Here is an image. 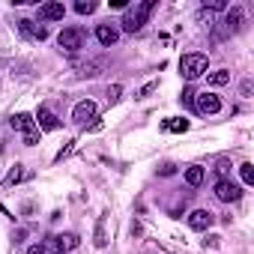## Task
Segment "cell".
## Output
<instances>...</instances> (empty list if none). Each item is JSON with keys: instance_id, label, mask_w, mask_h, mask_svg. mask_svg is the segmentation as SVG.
Listing matches in <instances>:
<instances>
[{"instance_id": "6da1fadb", "label": "cell", "mask_w": 254, "mask_h": 254, "mask_svg": "<svg viewBox=\"0 0 254 254\" xmlns=\"http://www.w3.org/2000/svg\"><path fill=\"white\" fill-rule=\"evenodd\" d=\"M209 69V57L206 54H183L180 57V75L186 81H197L200 75H206Z\"/></svg>"}, {"instance_id": "7a4b0ae2", "label": "cell", "mask_w": 254, "mask_h": 254, "mask_svg": "<svg viewBox=\"0 0 254 254\" xmlns=\"http://www.w3.org/2000/svg\"><path fill=\"white\" fill-rule=\"evenodd\" d=\"M153 0H144V3H138L135 9H129V12H126V18H123V30L126 33H138L144 24H147V15L153 12Z\"/></svg>"}, {"instance_id": "3957f363", "label": "cell", "mask_w": 254, "mask_h": 254, "mask_svg": "<svg viewBox=\"0 0 254 254\" xmlns=\"http://www.w3.org/2000/svg\"><path fill=\"white\" fill-rule=\"evenodd\" d=\"M9 123H12V129H15V132L24 135V144H27V147H33V144L39 141V129H36L33 114H15Z\"/></svg>"}, {"instance_id": "277c9868", "label": "cell", "mask_w": 254, "mask_h": 254, "mask_svg": "<svg viewBox=\"0 0 254 254\" xmlns=\"http://www.w3.org/2000/svg\"><path fill=\"white\" fill-rule=\"evenodd\" d=\"M57 45H60L63 51H69V54H78V51L84 48V33L75 30V27H66V30H60V36H57Z\"/></svg>"}, {"instance_id": "5b68a950", "label": "cell", "mask_w": 254, "mask_h": 254, "mask_svg": "<svg viewBox=\"0 0 254 254\" xmlns=\"http://www.w3.org/2000/svg\"><path fill=\"white\" fill-rule=\"evenodd\" d=\"M194 111L197 114H218L221 111V99L215 93H194Z\"/></svg>"}, {"instance_id": "8992f818", "label": "cell", "mask_w": 254, "mask_h": 254, "mask_svg": "<svg viewBox=\"0 0 254 254\" xmlns=\"http://www.w3.org/2000/svg\"><path fill=\"white\" fill-rule=\"evenodd\" d=\"M215 197L224 200V203H233V200L242 197V189H239L233 180H218V183H215Z\"/></svg>"}, {"instance_id": "52a82bcc", "label": "cell", "mask_w": 254, "mask_h": 254, "mask_svg": "<svg viewBox=\"0 0 254 254\" xmlns=\"http://www.w3.org/2000/svg\"><path fill=\"white\" fill-rule=\"evenodd\" d=\"M72 120H75L78 126H87L90 120H96V102H90V99L78 102V105H75V111H72Z\"/></svg>"}, {"instance_id": "ba28073f", "label": "cell", "mask_w": 254, "mask_h": 254, "mask_svg": "<svg viewBox=\"0 0 254 254\" xmlns=\"http://www.w3.org/2000/svg\"><path fill=\"white\" fill-rule=\"evenodd\" d=\"M66 15V6L57 3V0H51V3H42L39 6V21H60Z\"/></svg>"}, {"instance_id": "9c48e42d", "label": "cell", "mask_w": 254, "mask_h": 254, "mask_svg": "<svg viewBox=\"0 0 254 254\" xmlns=\"http://www.w3.org/2000/svg\"><path fill=\"white\" fill-rule=\"evenodd\" d=\"M33 120H36V129H42V132H54L57 126H60V120H57L48 108H39V114H36Z\"/></svg>"}, {"instance_id": "30bf717a", "label": "cell", "mask_w": 254, "mask_h": 254, "mask_svg": "<svg viewBox=\"0 0 254 254\" xmlns=\"http://www.w3.org/2000/svg\"><path fill=\"white\" fill-rule=\"evenodd\" d=\"M96 39H99L105 48H111V45H117V39H120V30H117L114 24H99V27H96Z\"/></svg>"}, {"instance_id": "8fae6325", "label": "cell", "mask_w": 254, "mask_h": 254, "mask_svg": "<svg viewBox=\"0 0 254 254\" xmlns=\"http://www.w3.org/2000/svg\"><path fill=\"white\" fill-rule=\"evenodd\" d=\"M212 221H215V215H212L209 209H194V212L189 215V224H191L194 230H206Z\"/></svg>"}, {"instance_id": "7c38bea8", "label": "cell", "mask_w": 254, "mask_h": 254, "mask_svg": "<svg viewBox=\"0 0 254 254\" xmlns=\"http://www.w3.org/2000/svg\"><path fill=\"white\" fill-rule=\"evenodd\" d=\"M242 21H245V12H242L239 6H233V9H227V15H224V30H227V33H236V30L242 27Z\"/></svg>"}, {"instance_id": "4fadbf2b", "label": "cell", "mask_w": 254, "mask_h": 254, "mask_svg": "<svg viewBox=\"0 0 254 254\" xmlns=\"http://www.w3.org/2000/svg\"><path fill=\"white\" fill-rule=\"evenodd\" d=\"M27 254H60V248H57V239L51 236V239H42V242L30 245V248H27Z\"/></svg>"}, {"instance_id": "5bb4252c", "label": "cell", "mask_w": 254, "mask_h": 254, "mask_svg": "<svg viewBox=\"0 0 254 254\" xmlns=\"http://www.w3.org/2000/svg\"><path fill=\"white\" fill-rule=\"evenodd\" d=\"M18 27H21V33L36 36L39 42H42V39H48V30H45V27H33V21H27V18H24V21H18Z\"/></svg>"}, {"instance_id": "9a60e30c", "label": "cell", "mask_w": 254, "mask_h": 254, "mask_svg": "<svg viewBox=\"0 0 254 254\" xmlns=\"http://www.w3.org/2000/svg\"><path fill=\"white\" fill-rule=\"evenodd\" d=\"M54 239H57V248H60V254H63V251H72V248H78V242H81L75 233H63V236H54Z\"/></svg>"}, {"instance_id": "2e32d148", "label": "cell", "mask_w": 254, "mask_h": 254, "mask_svg": "<svg viewBox=\"0 0 254 254\" xmlns=\"http://www.w3.org/2000/svg\"><path fill=\"white\" fill-rule=\"evenodd\" d=\"M206 78H209V84H212V87H221V84H227V81H230V72H227V69H218V72H209Z\"/></svg>"}, {"instance_id": "e0dca14e", "label": "cell", "mask_w": 254, "mask_h": 254, "mask_svg": "<svg viewBox=\"0 0 254 254\" xmlns=\"http://www.w3.org/2000/svg\"><path fill=\"white\" fill-rule=\"evenodd\" d=\"M96 0H78V3H75V12L78 15H90V12H96Z\"/></svg>"}, {"instance_id": "ac0fdd59", "label": "cell", "mask_w": 254, "mask_h": 254, "mask_svg": "<svg viewBox=\"0 0 254 254\" xmlns=\"http://www.w3.org/2000/svg\"><path fill=\"white\" fill-rule=\"evenodd\" d=\"M186 183L189 186H200L203 183V168H189L186 171Z\"/></svg>"}, {"instance_id": "d6986e66", "label": "cell", "mask_w": 254, "mask_h": 254, "mask_svg": "<svg viewBox=\"0 0 254 254\" xmlns=\"http://www.w3.org/2000/svg\"><path fill=\"white\" fill-rule=\"evenodd\" d=\"M99 69H102V63H87V66H78V75L81 78H96Z\"/></svg>"}, {"instance_id": "ffe728a7", "label": "cell", "mask_w": 254, "mask_h": 254, "mask_svg": "<svg viewBox=\"0 0 254 254\" xmlns=\"http://www.w3.org/2000/svg\"><path fill=\"white\" fill-rule=\"evenodd\" d=\"M165 129H168V132H186V129H189V120H168Z\"/></svg>"}, {"instance_id": "44dd1931", "label": "cell", "mask_w": 254, "mask_h": 254, "mask_svg": "<svg viewBox=\"0 0 254 254\" xmlns=\"http://www.w3.org/2000/svg\"><path fill=\"white\" fill-rule=\"evenodd\" d=\"M239 174H242V183H245V186H251V183H254V168H251L248 162H245V165H239Z\"/></svg>"}, {"instance_id": "7402d4cb", "label": "cell", "mask_w": 254, "mask_h": 254, "mask_svg": "<svg viewBox=\"0 0 254 254\" xmlns=\"http://www.w3.org/2000/svg\"><path fill=\"white\" fill-rule=\"evenodd\" d=\"M21 177H24V171H21V165H15V168H12V171L6 174V180H3V183H6V186H15V183H18Z\"/></svg>"}, {"instance_id": "603a6c76", "label": "cell", "mask_w": 254, "mask_h": 254, "mask_svg": "<svg viewBox=\"0 0 254 254\" xmlns=\"http://www.w3.org/2000/svg\"><path fill=\"white\" fill-rule=\"evenodd\" d=\"M206 9H212V12H215V9H224V0H209Z\"/></svg>"}, {"instance_id": "cb8c5ba5", "label": "cell", "mask_w": 254, "mask_h": 254, "mask_svg": "<svg viewBox=\"0 0 254 254\" xmlns=\"http://www.w3.org/2000/svg\"><path fill=\"white\" fill-rule=\"evenodd\" d=\"M156 90V84H147V87H141V93H138V99H144V96H150Z\"/></svg>"}, {"instance_id": "d4e9b609", "label": "cell", "mask_w": 254, "mask_h": 254, "mask_svg": "<svg viewBox=\"0 0 254 254\" xmlns=\"http://www.w3.org/2000/svg\"><path fill=\"white\" fill-rule=\"evenodd\" d=\"M120 93H123L120 87H111V90H108V99H111V102H117V99H120Z\"/></svg>"}, {"instance_id": "484cf974", "label": "cell", "mask_w": 254, "mask_h": 254, "mask_svg": "<svg viewBox=\"0 0 254 254\" xmlns=\"http://www.w3.org/2000/svg\"><path fill=\"white\" fill-rule=\"evenodd\" d=\"M183 102H186V105H194V93H191V90H186V93H183Z\"/></svg>"}, {"instance_id": "4316f807", "label": "cell", "mask_w": 254, "mask_h": 254, "mask_svg": "<svg viewBox=\"0 0 254 254\" xmlns=\"http://www.w3.org/2000/svg\"><path fill=\"white\" fill-rule=\"evenodd\" d=\"M215 171H218V174H221V180H224V174H227V171H230V168H227V162H224V159H221V162H218V168H215Z\"/></svg>"}]
</instances>
